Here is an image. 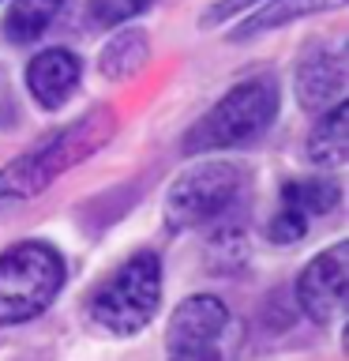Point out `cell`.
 <instances>
[{
    "instance_id": "obj_11",
    "label": "cell",
    "mask_w": 349,
    "mask_h": 361,
    "mask_svg": "<svg viewBox=\"0 0 349 361\" xmlns=\"http://www.w3.org/2000/svg\"><path fill=\"white\" fill-rule=\"evenodd\" d=\"M345 0H263V8L255 16H248V23H241L229 38L233 42H248L255 34H267V30H278L293 19H304V16H319V11H334L342 8Z\"/></svg>"
},
{
    "instance_id": "obj_3",
    "label": "cell",
    "mask_w": 349,
    "mask_h": 361,
    "mask_svg": "<svg viewBox=\"0 0 349 361\" xmlns=\"http://www.w3.org/2000/svg\"><path fill=\"white\" fill-rule=\"evenodd\" d=\"M162 309V256L154 248L132 252L101 286L90 293V324L109 335H139Z\"/></svg>"
},
{
    "instance_id": "obj_7",
    "label": "cell",
    "mask_w": 349,
    "mask_h": 361,
    "mask_svg": "<svg viewBox=\"0 0 349 361\" xmlns=\"http://www.w3.org/2000/svg\"><path fill=\"white\" fill-rule=\"evenodd\" d=\"M345 301H349V245L338 241L304 264V271L297 275V305L312 324L334 327L345 316Z\"/></svg>"
},
{
    "instance_id": "obj_17",
    "label": "cell",
    "mask_w": 349,
    "mask_h": 361,
    "mask_svg": "<svg viewBox=\"0 0 349 361\" xmlns=\"http://www.w3.org/2000/svg\"><path fill=\"white\" fill-rule=\"evenodd\" d=\"M304 233H308V219H304L300 211L286 207V203H281L278 214L267 222V237L274 245H297V241H304Z\"/></svg>"
},
{
    "instance_id": "obj_5",
    "label": "cell",
    "mask_w": 349,
    "mask_h": 361,
    "mask_svg": "<svg viewBox=\"0 0 349 361\" xmlns=\"http://www.w3.org/2000/svg\"><path fill=\"white\" fill-rule=\"evenodd\" d=\"M252 196V173L241 162L229 158H210L184 169L165 196V226L173 233H188L199 226H210L233 214Z\"/></svg>"
},
{
    "instance_id": "obj_9",
    "label": "cell",
    "mask_w": 349,
    "mask_h": 361,
    "mask_svg": "<svg viewBox=\"0 0 349 361\" xmlns=\"http://www.w3.org/2000/svg\"><path fill=\"white\" fill-rule=\"evenodd\" d=\"M345 83H349V64L342 49H312L297 64V75H293L297 102L312 113H323L326 106L342 102Z\"/></svg>"
},
{
    "instance_id": "obj_8",
    "label": "cell",
    "mask_w": 349,
    "mask_h": 361,
    "mask_svg": "<svg viewBox=\"0 0 349 361\" xmlns=\"http://www.w3.org/2000/svg\"><path fill=\"white\" fill-rule=\"evenodd\" d=\"M79 79H83V61H79L72 49H64V45L34 53L30 64H27L30 98L49 113L64 109L68 102H72V94L79 90Z\"/></svg>"
},
{
    "instance_id": "obj_13",
    "label": "cell",
    "mask_w": 349,
    "mask_h": 361,
    "mask_svg": "<svg viewBox=\"0 0 349 361\" xmlns=\"http://www.w3.org/2000/svg\"><path fill=\"white\" fill-rule=\"evenodd\" d=\"M64 0H11L8 19H4V34L8 42H34L53 27V19L61 16Z\"/></svg>"
},
{
    "instance_id": "obj_4",
    "label": "cell",
    "mask_w": 349,
    "mask_h": 361,
    "mask_svg": "<svg viewBox=\"0 0 349 361\" xmlns=\"http://www.w3.org/2000/svg\"><path fill=\"white\" fill-rule=\"evenodd\" d=\"M68 267L61 248L27 237L0 252V327H19L42 316L64 290Z\"/></svg>"
},
{
    "instance_id": "obj_12",
    "label": "cell",
    "mask_w": 349,
    "mask_h": 361,
    "mask_svg": "<svg viewBox=\"0 0 349 361\" xmlns=\"http://www.w3.org/2000/svg\"><path fill=\"white\" fill-rule=\"evenodd\" d=\"M281 203L293 211H300L304 219H326L331 211H338V203H342V188H338L334 177H300V180H289V185H281Z\"/></svg>"
},
{
    "instance_id": "obj_16",
    "label": "cell",
    "mask_w": 349,
    "mask_h": 361,
    "mask_svg": "<svg viewBox=\"0 0 349 361\" xmlns=\"http://www.w3.org/2000/svg\"><path fill=\"white\" fill-rule=\"evenodd\" d=\"M154 0H90L87 4V23L90 27H120L135 16H143Z\"/></svg>"
},
{
    "instance_id": "obj_10",
    "label": "cell",
    "mask_w": 349,
    "mask_h": 361,
    "mask_svg": "<svg viewBox=\"0 0 349 361\" xmlns=\"http://www.w3.org/2000/svg\"><path fill=\"white\" fill-rule=\"evenodd\" d=\"M312 166L319 169H342L349 158V102H334L319 113L315 128L308 132V147H304Z\"/></svg>"
},
{
    "instance_id": "obj_15",
    "label": "cell",
    "mask_w": 349,
    "mask_h": 361,
    "mask_svg": "<svg viewBox=\"0 0 349 361\" xmlns=\"http://www.w3.org/2000/svg\"><path fill=\"white\" fill-rule=\"evenodd\" d=\"M207 256L214 271H241L248 264V241H244V230L233 226V230H218L207 245Z\"/></svg>"
},
{
    "instance_id": "obj_18",
    "label": "cell",
    "mask_w": 349,
    "mask_h": 361,
    "mask_svg": "<svg viewBox=\"0 0 349 361\" xmlns=\"http://www.w3.org/2000/svg\"><path fill=\"white\" fill-rule=\"evenodd\" d=\"M263 4V0H218V4H210L207 11H203V27H218V23H229L236 19L241 11Z\"/></svg>"
},
{
    "instance_id": "obj_14",
    "label": "cell",
    "mask_w": 349,
    "mask_h": 361,
    "mask_svg": "<svg viewBox=\"0 0 349 361\" xmlns=\"http://www.w3.org/2000/svg\"><path fill=\"white\" fill-rule=\"evenodd\" d=\"M146 53H151V45H146L143 30H120L117 38H109V45L101 49L98 68H101L106 79L120 83V79H132L146 64Z\"/></svg>"
},
{
    "instance_id": "obj_1",
    "label": "cell",
    "mask_w": 349,
    "mask_h": 361,
    "mask_svg": "<svg viewBox=\"0 0 349 361\" xmlns=\"http://www.w3.org/2000/svg\"><path fill=\"white\" fill-rule=\"evenodd\" d=\"M113 135H117V113L106 109V106L90 109L83 121L45 135V140L34 143L27 154L11 158V162L0 169V207H11V203H27L34 196H42L53 180H61L68 173V169H75L79 162H87L90 154H98Z\"/></svg>"
},
{
    "instance_id": "obj_2",
    "label": "cell",
    "mask_w": 349,
    "mask_h": 361,
    "mask_svg": "<svg viewBox=\"0 0 349 361\" xmlns=\"http://www.w3.org/2000/svg\"><path fill=\"white\" fill-rule=\"evenodd\" d=\"M281 109L278 79L255 75L236 83L233 90L214 102L203 117L184 132V154H210V151H236L252 147L270 132Z\"/></svg>"
},
{
    "instance_id": "obj_6",
    "label": "cell",
    "mask_w": 349,
    "mask_h": 361,
    "mask_svg": "<svg viewBox=\"0 0 349 361\" xmlns=\"http://www.w3.org/2000/svg\"><path fill=\"white\" fill-rule=\"evenodd\" d=\"M233 316L225 301L210 293H191L173 309L165 331L169 361H225V338H229Z\"/></svg>"
}]
</instances>
